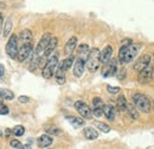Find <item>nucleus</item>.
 <instances>
[{"instance_id": "f257e3e1", "label": "nucleus", "mask_w": 154, "mask_h": 149, "mask_svg": "<svg viewBox=\"0 0 154 149\" xmlns=\"http://www.w3.org/2000/svg\"><path fill=\"white\" fill-rule=\"evenodd\" d=\"M59 66V62H58V53H54L50 57L45 64V66L43 68L42 71V76L45 79H50L51 77H54L56 74V71L58 70Z\"/></svg>"}, {"instance_id": "f03ea898", "label": "nucleus", "mask_w": 154, "mask_h": 149, "mask_svg": "<svg viewBox=\"0 0 154 149\" xmlns=\"http://www.w3.org/2000/svg\"><path fill=\"white\" fill-rule=\"evenodd\" d=\"M100 53H101V51H100L97 47H93V49L90 50V53H89V56H88L87 62H85L88 70H89L90 72H93V74L98 71V69H100V66H101Z\"/></svg>"}, {"instance_id": "7ed1b4c3", "label": "nucleus", "mask_w": 154, "mask_h": 149, "mask_svg": "<svg viewBox=\"0 0 154 149\" xmlns=\"http://www.w3.org/2000/svg\"><path fill=\"white\" fill-rule=\"evenodd\" d=\"M133 102H134V105L136 107L137 110L142 112H149L151 111V101L149 98L141 93H136L133 96Z\"/></svg>"}, {"instance_id": "20e7f679", "label": "nucleus", "mask_w": 154, "mask_h": 149, "mask_svg": "<svg viewBox=\"0 0 154 149\" xmlns=\"http://www.w3.org/2000/svg\"><path fill=\"white\" fill-rule=\"evenodd\" d=\"M19 52V47H18V36L17 35H11L8 38V41L6 44V53L11 59H17Z\"/></svg>"}, {"instance_id": "39448f33", "label": "nucleus", "mask_w": 154, "mask_h": 149, "mask_svg": "<svg viewBox=\"0 0 154 149\" xmlns=\"http://www.w3.org/2000/svg\"><path fill=\"white\" fill-rule=\"evenodd\" d=\"M140 49H141V45H140V44L132 43V44L128 46V49H127V51H126V55L123 57V59L121 60V64H129L135 57H136V55L139 53Z\"/></svg>"}, {"instance_id": "423d86ee", "label": "nucleus", "mask_w": 154, "mask_h": 149, "mask_svg": "<svg viewBox=\"0 0 154 149\" xmlns=\"http://www.w3.org/2000/svg\"><path fill=\"white\" fill-rule=\"evenodd\" d=\"M51 38H52V35H51L50 32H46V33L43 35V37L39 40L38 45L36 46V50H35V55H36V56L42 57L44 55V52H45V50H46V47H48V45H49Z\"/></svg>"}, {"instance_id": "0eeeda50", "label": "nucleus", "mask_w": 154, "mask_h": 149, "mask_svg": "<svg viewBox=\"0 0 154 149\" xmlns=\"http://www.w3.org/2000/svg\"><path fill=\"white\" fill-rule=\"evenodd\" d=\"M75 109L76 111L85 120H90L94 115H93V110L90 109V107L88 104H85L83 101H76L75 102Z\"/></svg>"}, {"instance_id": "6e6552de", "label": "nucleus", "mask_w": 154, "mask_h": 149, "mask_svg": "<svg viewBox=\"0 0 154 149\" xmlns=\"http://www.w3.org/2000/svg\"><path fill=\"white\" fill-rule=\"evenodd\" d=\"M32 51H33V47H32V43H26V44H23L19 47V52H18V62L23 63L25 62L29 57L32 55Z\"/></svg>"}, {"instance_id": "1a4fd4ad", "label": "nucleus", "mask_w": 154, "mask_h": 149, "mask_svg": "<svg viewBox=\"0 0 154 149\" xmlns=\"http://www.w3.org/2000/svg\"><path fill=\"white\" fill-rule=\"evenodd\" d=\"M149 65H151V55L145 53L141 57H139V59L135 62L134 70L136 72H140V71H142L143 69H146Z\"/></svg>"}, {"instance_id": "9d476101", "label": "nucleus", "mask_w": 154, "mask_h": 149, "mask_svg": "<svg viewBox=\"0 0 154 149\" xmlns=\"http://www.w3.org/2000/svg\"><path fill=\"white\" fill-rule=\"evenodd\" d=\"M152 74H153V69H152V66L149 65V66H147L146 69H143L142 71L139 72V77H137L139 83H140V84H147V83L151 81Z\"/></svg>"}, {"instance_id": "9b49d317", "label": "nucleus", "mask_w": 154, "mask_h": 149, "mask_svg": "<svg viewBox=\"0 0 154 149\" xmlns=\"http://www.w3.org/2000/svg\"><path fill=\"white\" fill-rule=\"evenodd\" d=\"M87 64H85V60L82 59V58H77L75 60V64H74V76L79 78L82 77L84 74V69H85Z\"/></svg>"}, {"instance_id": "f8f14e48", "label": "nucleus", "mask_w": 154, "mask_h": 149, "mask_svg": "<svg viewBox=\"0 0 154 149\" xmlns=\"http://www.w3.org/2000/svg\"><path fill=\"white\" fill-rule=\"evenodd\" d=\"M112 56H113V47L110 45H107L100 53V60L102 64H108L112 60Z\"/></svg>"}, {"instance_id": "ddd939ff", "label": "nucleus", "mask_w": 154, "mask_h": 149, "mask_svg": "<svg viewBox=\"0 0 154 149\" xmlns=\"http://www.w3.org/2000/svg\"><path fill=\"white\" fill-rule=\"evenodd\" d=\"M37 143H38L39 148H48V147H50L54 143V138L49 134H44V135H42V136L38 137Z\"/></svg>"}, {"instance_id": "4468645a", "label": "nucleus", "mask_w": 154, "mask_h": 149, "mask_svg": "<svg viewBox=\"0 0 154 149\" xmlns=\"http://www.w3.org/2000/svg\"><path fill=\"white\" fill-rule=\"evenodd\" d=\"M116 72H117V60L112 59L107 64V69L103 71V76L104 77H110V76H114Z\"/></svg>"}, {"instance_id": "2eb2a0df", "label": "nucleus", "mask_w": 154, "mask_h": 149, "mask_svg": "<svg viewBox=\"0 0 154 149\" xmlns=\"http://www.w3.org/2000/svg\"><path fill=\"white\" fill-rule=\"evenodd\" d=\"M76 46H77V38L74 36V37H71L66 41V44H65V46H64V52H65V55H66V56H71L72 52L75 51Z\"/></svg>"}, {"instance_id": "dca6fc26", "label": "nucleus", "mask_w": 154, "mask_h": 149, "mask_svg": "<svg viewBox=\"0 0 154 149\" xmlns=\"http://www.w3.org/2000/svg\"><path fill=\"white\" fill-rule=\"evenodd\" d=\"M72 64H75V57L71 55V56H68L64 60H62V62L59 63L58 69H60L62 71L66 72V71L72 66Z\"/></svg>"}, {"instance_id": "f3484780", "label": "nucleus", "mask_w": 154, "mask_h": 149, "mask_svg": "<svg viewBox=\"0 0 154 149\" xmlns=\"http://www.w3.org/2000/svg\"><path fill=\"white\" fill-rule=\"evenodd\" d=\"M57 45H58L57 37H52V38H51V40H50V43H49V45H48V47H46V50H45V52H44V57L49 59L50 57L52 56L54 51L56 50Z\"/></svg>"}, {"instance_id": "a211bd4d", "label": "nucleus", "mask_w": 154, "mask_h": 149, "mask_svg": "<svg viewBox=\"0 0 154 149\" xmlns=\"http://www.w3.org/2000/svg\"><path fill=\"white\" fill-rule=\"evenodd\" d=\"M90 50H91V49L89 47L88 44H81V45L77 47V55H78L77 58H82V59H84V60L87 62L88 56H89V53H90Z\"/></svg>"}, {"instance_id": "6ab92c4d", "label": "nucleus", "mask_w": 154, "mask_h": 149, "mask_svg": "<svg viewBox=\"0 0 154 149\" xmlns=\"http://www.w3.org/2000/svg\"><path fill=\"white\" fill-rule=\"evenodd\" d=\"M83 135H84V137H85L87 140H90V141L96 140L97 137H98L97 130H95V129L91 128V127H85V128L83 129Z\"/></svg>"}, {"instance_id": "aec40b11", "label": "nucleus", "mask_w": 154, "mask_h": 149, "mask_svg": "<svg viewBox=\"0 0 154 149\" xmlns=\"http://www.w3.org/2000/svg\"><path fill=\"white\" fill-rule=\"evenodd\" d=\"M103 115L107 117L108 121H113L115 118V109L110 104H104L103 105Z\"/></svg>"}, {"instance_id": "412c9836", "label": "nucleus", "mask_w": 154, "mask_h": 149, "mask_svg": "<svg viewBox=\"0 0 154 149\" xmlns=\"http://www.w3.org/2000/svg\"><path fill=\"white\" fill-rule=\"evenodd\" d=\"M66 120H68L75 128L84 127V124H85V121H83V118L76 117V116H66Z\"/></svg>"}, {"instance_id": "4be33fe9", "label": "nucleus", "mask_w": 154, "mask_h": 149, "mask_svg": "<svg viewBox=\"0 0 154 149\" xmlns=\"http://www.w3.org/2000/svg\"><path fill=\"white\" fill-rule=\"evenodd\" d=\"M117 109L120 111H127L128 110V102L123 95H120L117 97Z\"/></svg>"}, {"instance_id": "5701e85b", "label": "nucleus", "mask_w": 154, "mask_h": 149, "mask_svg": "<svg viewBox=\"0 0 154 149\" xmlns=\"http://www.w3.org/2000/svg\"><path fill=\"white\" fill-rule=\"evenodd\" d=\"M20 39H21V41H23V44H26V43H31L32 41V32L29 30V29H25V30H23L21 32H20L19 35Z\"/></svg>"}, {"instance_id": "b1692460", "label": "nucleus", "mask_w": 154, "mask_h": 149, "mask_svg": "<svg viewBox=\"0 0 154 149\" xmlns=\"http://www.w3.org/2000/svg\"><path fill=\"white\" fill-rule=\"evenodd\" d=\"M12 26H13V23H12V19L11 18H7L4 26H2V36L6 38L10 36L11 31H12Z\"/></svg>"}, {"instance_id": "393cba45", "label": "nucleus", "mask_w": 154, "mask_h": 149, "mask_svg": "<svg viewBox=\"0 0 154 149\" xmlns=\"http://www.w3.org/2000/svg\"><path fill=\"white\" fill-rule=\"evenodd\" d=\"M0 97L2 99H7V101H12L14 98V93L8 89H0Z\"/></svg>"}, {"instance_id": "a878e982", "label": "nucleus", "mask_w": 154, "mask_h": 149, "mask_svg": "<svg viewBox=\"0 0 154 149\" xmlns=\"http://www.w3.org/2000/svg\"><path fill=\"white\" fill-rule=\"evenodd\" d=\"M55 78H56V82H57L59 85H63L65 83V72L62 71L60 69H58L55 74Z\"/></svg>"}, {"instance_id": "bb28decb", "label": "nucleus", "mask_w": 154, "mask_h": 149, "mask_svg": "<svg viewBox=\"0 0 154 149\" xmlns=\"http://www.w3.org/2000/svg\"><path fill=\"white\" fill-rule=\"evenodd\" d=\"M95 127H96L98 130H101L102 132H106V134L112 130L110 127L107 123H103V122H95Z\"/></svg>"}, {"instance_id": "cd10ccee", "label": "nucleus", "mask_w": 154, "mask_h": 149, "mask_svg": "<svg viewBox=\"0 0 154 149\" xmlns=\"http://www.w3.org/2000/svg\"><path fill=\"white\" fill-rule=\"evenodd\" d=\"M128 112H129V115H131V117L133 120H137L139 118L137 109H136V107H134L133 104H128Z\"/></svg>"}, {"instance_id": "c85d7f7f", "label": "nucleus", "mask_w": 154, "mask_h": 149, "mask_svg": "<svg viewBox=\"0 0 154 149\" xmlns=\"http://www.w3.org/2000/svg\"><path fill=\"white\" fill-rule=\"evenodd\" d=\"M12 131H13V135L14 136H23L25 134V128L23 126H16L12 129Z\"/></svg>"}, {"instance_id": "c756f323", "label": "nucleus", "mask_w": 154, "mask_h": 149, "mask_svg": "<svg viewBox=\"0 0 154 149\" xmlns=\"http://www.w3.org/2000/svg\"><path fill=\"white\" fill-rule=\"evenodd\" d=\"M10 146L13 149H24V144H21L19 140H16V138L10 140Z\"/></svg>"}, {"instance_id": "7c9ffc66", "label": "nucleus", "mask_w": 154, "mask_h": 149, "mask_svg": "<svg viewBox=\"0 0 154 149\" xmlns=\"http://www.w3.org/2000/svg\"><path fill=\"white\" fill-rule=\"evenodd\" d=\"M93 105H94V108H103L104 104H103V102L100 97H95L93 99Z\"/></svg>"}, {"instance_id": "2f4dec72", "label": "nucleus", "mask_w": 154, "mask_h": 149, "mask_svg": "<svg viewBox=\"0 0 154 149\" xmlns=\"http://www.w3.org/2000/svg\"><path fill=\"white\" fill-rule=\"evenodd\" d=\"M107 90H108V93H112V95H115V93H120V88H119V87H112V85H108V87H107Z\"/></svg>"}, {"instance_id": "473e14b6", "label": "nucleus", "mask_w": 154, "mask_h": 149, "mask_svg": "<svg viewBox=\"0 0 154 149\" xmlns=\"http://www.w3.org/2000/svg\"><path fill=\"white\" fill-rule=\"evenodd\" d=\"M93 115L95 117H101L103 115V108H94L93 109Z\"/></svg>"}, {"instance_id": "72a5a7b5", "label": "nucleus", "mask_w": 154, "mask_h": 149, "mask_svg": "<svg viewBox=\"0 0 154 149\" xmlns=\"http://www.w3.org/2000/svg\"><path fill=\"white\" fill-rule=\"evenodd\" d=\"M48 134H52V135H60L62 134V130L60 129H58V128H50V129H48L46 130Z\"/></svg>"}, {"instance_id": "f704fd0d", "label": "nucleus", "mask_w": 154, "mask_h": 149, "mask_svg": "<svg viewBox=\"0 0 154 149\" xmlns=\"http://www.w3.org/2000/svg\"><path fill=\"white\" fill-rule=\"evenodd\" d=\"M8 112H10V109L7 105H5V104L0 105V115H7Z\"/></svg>"}, {"instance_id": "c9c22d12", "label": "nucleus", "mask_w": 154, "mask_h": 149, "mask_svg": "<svg viewBox=\"0 0 154 149\" xmlns=\"http://www.w3.org/2000/svg\"><path fill=\"white\" fill-rule=\"evenodd\" d=\"M18 101H19L21 104H25V103H29L30 102V97H27V96H19Z\"/></svg>"}, {"instance_id": "e433bc0d", "label": "nucleus", "mask_w": 154, "mask_h": 149, "mask_svg": "<svg viewBox=\"0 0 154 149\" xmlns=\"http://www.w3.org/2000/svg\"><path fill=\"white\" fill-rule=\"evenodd\" d=\"M4 74H5V68L2 64H0V78L4 77Z\"/></svg>"}, {"instance_id": "4c0bfd02", "label": "nucleus", "mask_w": 154, "mask_h": 149, "mask_svg": "<svg viewBox=\"0 0 154 149\" xmlns=\"http://www.w3.org/2000/svg\"><path fill=\"white\" fill-rule=\"evenodd\" d=\"M24 149H31V147L29 144H24Z\"/></svg>"}, {"instance_id": "58836bf2", "label": "nucleus", "mask_w": 154, "mask_h": 149, "mask_svg": "<svg viewBox=\"0 0 154 149\" xmlns=\"http://www.w3.org/2000/svg\"><path fill=\"white\" fill-rule=\"evenodd\" d=\"M1 24H2V14L0 13V26H1Z\"/></svg>"}, {"instance_id": "ea45409f", "label": "nucleus", "mask_w": 154, "mask_h": 149, "mask_svg": "<svg viewBox=\"0 0 154 149\" xmlns=\"http://www.w3.org/2000/svg\"><path fill=\"white\" fill-rule=\"evenodd\" d=\"M1 104H2V98L0 97V105H1Z\"/></svg>"}, {"instance_id": "a19ab883", "label": "nucleus", "mask_w": 154, "mask_h": 149, "mask_svg": "<svg viewBox=\"0 0 154 149\" xmlns=\"http://www.w3.org/2000/svg\"><path fill=\"white\" fill-rule=\"evenodd\" d=\"M152 79L154 81V70H153V74H152Z\"/></svg>"}]
</instances>
